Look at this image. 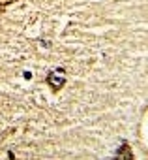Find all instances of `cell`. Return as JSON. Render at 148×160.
Segmentation results:
<instances>
[{
  "mask_svg": "<svg viewBox=\"0 0 148 160\" xmlns=\"http://www.w3.org/2000/svg\"><path fill=\"white\" fill-rule=\"evenodd\" d=\"M12 2H17V0H4V4H12Z\"/></svg>",
  "mask_w": 148,
  "mask_h": 160,
  "instance_id": "3957f363",
  "label": "cell"
},
{
  "mask_svg": "<svg viewBox=\"0 0 148 160\" xmlns=\"http://www.w3.org/2000/svg\"><path fill=\"white\" fill-rule=\"evenodd\" d=\"M47 85L51 87V91L53 92H58V91H62V87L66 85V70L64 68H54L53 72H49L47 73Z\"/></svg>",
  "mask_w": 148,
  "mask_h": 160,
  "instance_id": "6da1fadb",
  "label": "cell"
},
{
  "mask_svg": "<svg viewBox=\"0 0 148 160\" xmlns=\"http://www.w3.org/2000/svg\"><path fill=\"white\" fill-rule=\"evenodd\" d=\"M114 158H124V160H133V152H131V147L127 145V141H122V145L116 149V154Z\"/></svg>",
  "mask_w": 148,
  "mask_h": 160,
  "instance_id": "7a4b0ae2",
  "label": "cell"
}]
</instances>
